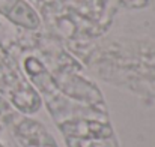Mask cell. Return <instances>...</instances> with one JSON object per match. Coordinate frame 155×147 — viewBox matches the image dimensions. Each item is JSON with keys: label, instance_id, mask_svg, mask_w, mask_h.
I'll list each match as a JSON object with an SVG mask.
<instances>
[{"label": "cell", "instance_id": "1", "mask_svg": "<svg viewBox=\"0 0 155 147\" xmlns=\"http://www.w3.org/2000/svg\"><path fill=\"white\" fill-rule=\"evenodd\" d=\"M0 15L11 23L33 30L39 27V15L26 0H0Z\"/></svg>", "mask_w": 155, "mask_h": 147}, {"label": "cell", "instance_id": "2", "mask_svg": "<svg viewBox=\"0 0 155 147\" xmlns=\"http://www.w3.org/2000/svg\"><path fill=\"white\" fill-rule=\"evenodd\" d=\"M0 147H3V146H2V144H0Z\"/></svg>", "mask_w": 155, "mask_h": 147}]
</instances>
